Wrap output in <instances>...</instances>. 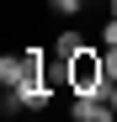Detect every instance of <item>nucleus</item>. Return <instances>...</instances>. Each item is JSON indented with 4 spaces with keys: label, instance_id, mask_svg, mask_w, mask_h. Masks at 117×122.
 Segmentation results:
<instances>
[{
    "label": "nucleus",
    "instance_id": "nucleus-1",
    "mask_svg": "<svg viewBox=\"0 0 117 122\" xmlns=\"http://www.w3.org/2000/svg\"><path fill=\"white\" fill-rule=\"evenodd\" d=\"M90 90H106V48L96 43H85L69 58V96H90Z\"/></svg>",
    "mask_w": 117,
    "mask_h": 122
},
{
    "label": "nucleus",
    "instance_id": "nucleus-5",
    "mask_svg": "<svg viewBox=\"0 0 117 122\" xmlns=\"http://www.w3.org/2000/svg\"><path fill=\"white\" fill-rule=\"evenodd\" d=\"M101 48H117V16L101 21Z\"/></svg>",
    "mask_w": 117,
    "mask_h": 122
},
{
    "label": "nucleus",
    "instance_id": "nucleus-3",
    "mask_svg": "<svg viewBox=\"0 0 117 122\" xmlns=\"http://www.w3.org/2000/svg\"><path fill=\"white\" fill-rule=\"evenodd\" d=\"M21 69H27V58H16V53H5V58H0V80H5V90L21 80Z\"/></svg>",
    "mask_w": 117,
    "mask_h": 122
},
{
    "label": "nucleus",
    "instance_id": "nucleus-7",
    "mask_svg": "<svg viewBox=\"0 0 117 122\" xmlns=\"http://www.w3.org/2000/svg\"><path fill=\"white\" fill-rule=\"evenodd\" d=\"M106 101H112V112H117V85H106Z\"/></svg>",
    "mask_w": 117,
    "mask_h": 122
},
{
    "label": "nucleus",
    "instance_id": "nucleus-9",
    "mask_svg": "<svg viewBox=\"0 0 117 122\" xmlns=\"http://www.w3.org/2000/svg\"><path fill=\"white\" fill-rule=\"evenodd\" d=\"M112 122H117V117H112Z\"/></svg>",
    "mask_w": 117,
    "mask_h": 122
},
{
    "label": "nucleus",
    "instance_id": "nucleus-8",
    "mask_svg": "<svg viewBox=\"0 0 117 122\" xmlns=\"http://www.w3.org/2000/svg\"><path fill=\"white\" fill-rule=\"evenodd\" d=\"M106 16H117V0H106Z\"/></svg>",
    "mask_w": 117,
    "mask_h": 122
},
{
    "label": "nucleus",
    "instance_id": "nucleus-6",
    "mask_svg": "<svg viewBox=\"0 0 117 122\" xmlns=\"http://www.w3.org/2000/svg\"><path fill=\"white\" fill-rule=\"evenodd\" d=\"M106 85H117V48H106Z\"/></svg>",
    "mask_w": 117,
    "mask_h": 122
},
{
    "label": "nucleus",
    "instance_id": "nucleus-2",
    "mask_svg": "<svg viewBox=\"0 0 117 122\" xmlns=\"http://www.w3.org/2000/svg\"><path fill=\"white\" fill-rule=\"evenodd\" d=\"M80 48H85V37H80V32H74V27L53 37V53H58V58H74V53H80Z\"/></svg>",
    "mask_w": 117,
    "mask_h": 122
},
{
    "label": "nucleus",
    "instance_id": "nucleus-4",
    "mask_svg": "<svg viewBox=\"0 0 117 122\" xmlns=\"http://www.w3.org/2000/svg\"><path fill=\"white\" fill-rule=\"evenodd\" d=\"M58 16H85V0H48Z\"/></svg>",
    "mask_w": 117,
    "mask_h": 122
}]
</instances>
